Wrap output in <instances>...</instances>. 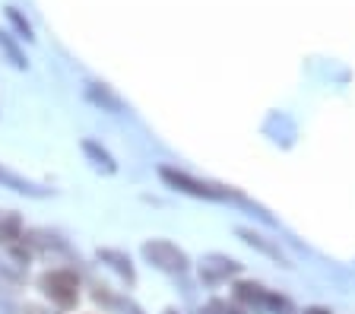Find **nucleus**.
<instances>
[{
  "label": "nucleus",
  "mask_w": 355,
  "mask_h": 314,
  "mask_svg": "<svg viewBox=\"0 0 355 314\" xmlns=\"http://www.w3.org/2000/svg\"><path fill=\"white\" fill-rule=\"evenodd\" d=\"M159 178H162L171 191L197 197V200H216V203L241 200L232 187H222V184H216V181H200V178H193V175L181 172V168H171V165H159Z\"/></svg>",
  "instance_id": "nucleus-1"
},
{
  "label": "nucleus",
  "mask_w": 355,
  "mask_h": 314,
  "mask_svg": "<svg viewBox=\"0 0 355 314\" xmlns=\"http://www.w3.org/2000/svg\"><path fill=\"white\" fill-rule=\"evenodd\" d=\"M38 289L60 311H73L76 302H80V279H76L73 270H64V267L44 270L42 277H38Z\"/></svg>",
  "instance_id": "nucleus-2"
},
{
  "label": "nucleus",
  "mask_w": 355,
  "mask_h": 314,
  "mask_svg": "<svg viewBox=\"0 0 355 314\" xmlns=\"http://www.w3.org/2000/svg\"><path fill=\"white\" fill-rule=\"evenodd\" d=\"M143 261L149 267H155L159 273H168V277H184L187 270H191V257L168 238H149L143 241Z\"/></svg>",
  "instance_id": "nucleus-3"
},
{
  "label": "nucleus",
  "mask_w": 355,
  "mask_h": 314,
  "mask_svg": "<svg viewBox=\"0 0 355 314\" xmlns=\"http://www.w3.org/2000/svg\"><path fill=\"white\" fill-rule=\"evenodd\" d=\"M244 263H238L235 257H225V254H207L200 261V283L203 286H222L229 283L232 277H241Z\"/></svg>",
  "instance_id": "nucleus-4"
},
{
  "label": "nucleus",
  "mask_w": 355,
  "mask_h": 314,
  "mask_svg": "<svg viewBox=\"0 0 355 314\" xmlns=\"http://www.w3.org/2000/svg\"><path fill=\"white\" fill-rule=\"evenodd\" d=\"M270 295H273V292L266 289V286L254 283V279H238V283L232 286V302H238L244 311H251V314L270 311Z\"/></svg>",
  "instance_id": "nucleus-5"
},
{
  "label": "nucleus",
  "mask_w": 355,
  "mask_h": 314,
  "mask_svg": "<svg viewBox=\"0 0 355 314\" xmlns=\"http://www.w3.org/2000/svg\"><path fill=\"white\" fill-rule=\"evenodd\" d=\"M235 235L244 241L248 247H254V251H260V254H266L270 261H276V263H282V267H292V261H288L286 254H282V247L276 245V241H270L266 235H260V232H254V229H244V225H238L235 229Z\"/></svg>",
  "instance_id": "nucleus-6"
},
{
  "label": "nucleus",
  "mask_w": 355,
  "mask_h": 314,
  "mask_svg": "<svg viewBox=\"0 0 355 314\" xmlns=\"http://www.w3.org/2000/svg\"><path fill=\"white\" fill-rule=\"evenodd\" d=\"M86 98L96 108H102V112H111V114L124 112V98L111 89V86H105V82H86Z\"/></svg>",
  "instance_id": "nucleus-7"
},
{
  "label": "nucleus",
  "mask_w": 355,
  "mask_h": 314,
  "mask_svg": "<svg viewBox=\"0 0 355 314\" xmlns=\"http://www.w3.org/2000/svg\"><path fill=\"white\" fill-rule=\"evenodd\" d=\"M0 187H7V191L22 194V197H48V194H51L48 187H38V184H32L29 178H22V175L10 172L7 165H0Z\"/></svg>",
  "instance_id": "nucleus-8"
},
{
  "label": "nucleus",
  "mask_w": 355,
  "mask_h": 314,
  "mask_svg": "<svg viewBox=\"0 0 355 314\" xmlns=\"http://www.w3.org/2000/svg\"><path fill=\"white\" fill-rule=\"evenodd\" d=\"M98 261L102 263H108L114 273H118L121 279H124L127 286H133L137 283V270H133V263H130V257L124 254V251H114V247H98Z\"/></svg>",
  "instance_id": "nucleus-9"
},
{
  "label": "nucleus",
  "mask_w": 355,
  "mask_h": 314,
  "mask_svg": "<svg viewBox=\"0 0 355 314\" xmlns=\"http://www.w3.org/2000/svg\"><path fill=\"white\" fill-rule=\"evenodd\" d=\"M83 146V156L92 162V168L96 172H102V175H114L118 172V162H114V156H111L108 150H105L102 143H96V140H83L80 143Z\"/></svg>",
  "instance_id": "nucleus-10"
},
{
  "label": "nucleus",
  "mask_w": 355,
  "mask_h": 314,
  "mask_svg": "<svg viewBox=\"0 0 355 314\" xmlns=\"http://www.w3.org/2000/svg\"><path fill=\"white\" fill-rule=\"evenodd\" d=\"M22 238V216L13 209H0V245H16Z\"/></svg>",
  "instance_id": "nucleus-11"
},
{
  "label": "nucleus",
  "mask_w": 355,
  "mask_h": 314,
  "mask_svg": "<svg viewBox=\"0 0 355 314\" xmlns=\"http://www.w3.org/2000/svg\"><path fill=\"white\" fill-rule=\"evenodd\" d=\"M0 51H3V58H7L16 70H26V67H29V60H26V54H22L19 45L13 42V35H10V32H3V29H0Z\"/></svg>",
  "instance_id": "nucleus-12"
},
{
  "label": "nucleus",
  "mask_w": 355,
  "mask_h": 314,
  "mask_svg": "<svg viewBox=\"0 0 355 314\" xmlns=\"http://www.w3.org/2000/svg\"><path fill=\"white\" fill-rule=\"evenodd\" d=\"M200 314H251L244 311L238 302H225V299H209L207 305L200 308Z\"/></svg>",
  "instance_id": "nucleus-13"
},
{
  "label": "nucleus",
  "mask_w": 355,
  "mask_h": 314,
  "mask_svg": "<svg viewBox=\"0 0 355 314\" xmlns=\"http://www.w3.org/2000/svg\"><path fill=\"white\" fill-rule=\"evenodd\" d=\"M266 314H298V308H295V302L288 299V295L273 292V295H270V311Z\"/></svg>",
  "instance_id": "nucleus-14"
},
{
  "label": "nucleus",
  "mask_w": 355,
  "mask_h": 314,
  "mask_svg": "<svg viewBox=\"0 0 355 314\" xmlns=\"http://www.w3.org/2000/svg\"><path fill=\"white\" fill-rule=\"evenodd\" d=\"M7 19L16 26L19 38H29V42H32V26H29V19H26V16L19 13V10H16V7H7Z\"/></svg>",
  "instance_id": "nucleus-15"
},
{
  "label": "nucleus",
  "mask_w": 355,
  "mask_h": 314,
  "mask_svg": "<svg viewBox=\"0 0 355 314\" xmlns=\"http://www.w3.org/2000/svg\"><path fill=\"white\" fill-rule=\"evenodd\" d=\"M298 314H333L330 308H324V305H311V308H304V311H298Z\"/></svg>",
  "instance_id": "nucleus-16"
},
{
  "label": "nucleus",
  "mask_w": 355,
  "mask_h": 314,
  "mask_svg": "<svg viewBox=\"0 0 355 314\" xmlns=\"http://www.w3.org/2000/svg\"><path fill=\"white\" fill-rule=\"evenodd\" d=\"M124 311H127V314H143V308L133 305V302H124Z\"/></svg>",
  "instance_id": "nucleus-17"
},
{
  "label": "nucleus",
  "mask_w": 355,
  "mask_h": 314,
  "mask_svg": "<svg viewBox=\"0 0 355 314\" xmlns=\"http://www.w3.org/2000/svg\"><path fill=\"white\" fill-rule=\"evenodd\" d=\"M162 314H181V311H175V308H165V311Z\"/></svg>",
  "instance_id": "nucleus-18"
}]
</instances>
